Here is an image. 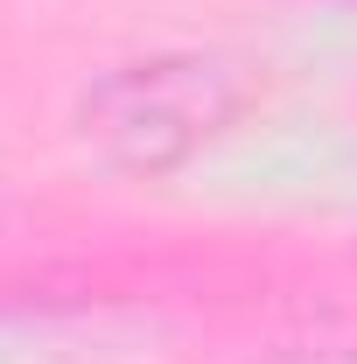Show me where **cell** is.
I'll return each mask as SVG.
<instances>
[{
    "instance_id": "1",
    "label": "cell",
    "mask_w": 357,
    "mask_h": 364,
    "mask_svg": "<svg viewBox=\"0 0 357 364\" xmlns=\"http://www.w3.org/2000/svg\"><path fill=\"white\" fill-rule=\"evenodd\" d=\"M245 77L224 56H140L105 70L78 105V134L134 176L182 168L245 112Z\"/></svg>"
}]
</instances>
